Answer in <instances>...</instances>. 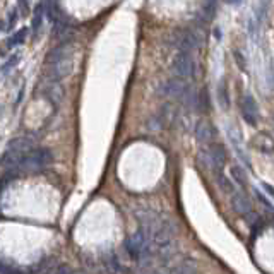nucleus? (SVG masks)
<instances>
[{"mask_svg":"<svg viewBox=\"0 0 274 274\" xmlns=\"http://www.w3.org/2000/svg\"><path fill=\"white\" fill-rule=\"evenodd\" d=\"M74 67V46L72 43H62L55 46L46 57V78L48 81L59 82L67 78Z\"/></svg>","mask_w":274,"mask_h":274,"instance_id":"f257e3e1","label":"nucleus"},{"mask_svg":"<svg viewBox=\"0 0 274 274\" xmlns=\"http://www.w3.org/2000/svg\"><path fill=\"white\" fill-rule=\"evenodd\" d=\"M52 159H53V156H52V151H50V149L36 148V149H31V151L22 158V161L18 170H19V173L21 172H28V173L38 172V170H43L45 166H48L50 163H52Z\"/></svg>","mask_w":274,"mask_h":274,"instance_id":"f03ea898","label":"nucleus"},{"mask_svg":"<svg viewBox=\"0 0 274 274\" xmlns=\"http://www.w3.org/2000/svg\"><path fill=\"white\" fill-rule=\"evenodd\" d=\"M172 71L175 72L176 78H194L197 71V65H196V60L190 57L189 52H180L176 53V57L173 59L172 63Z\"/></svg>","mask_w":274,"mask_h":274,"instance_id":"7ed1b4c3","label":"nucleus"},{"mask_svg":"<svg viewBox=\"0 0 274 274\" xmlns=\"http://www.w3.org/2000/svg\"><path fill=\"white\" fill-rule=\"evenodd\" d=\"M189 88L190 86H187L182 78H173L165 82V86H163V95H165L166 98L183 99L187 91H189Z\"/></svg>","mask_w":274,"mask_h":274,"instance_id":"20e7f679","label":"nucleus"},{"mask_svg":"<svg viewBox=\"0 0 274 274\" xmlns=\"http://www.w3.org/2000/svg\"><path fill=\"white\" fill-rule=\"evenodd\" d=\"M200 38L196 31H180L176 35V46H178L182 52H190V50L199 48Z\"/></svg>","mask_w":274,"mask_h":274,"instance_id":"39448f33","label":"nucleus"},{"mask_svg":"<svg viewBox=\"0 0 274 274\" xmlns=\"http://www.w3.org/2000/svg\"><path fill=\"white\" fill-rule=\"evenodd\" d=\"M216 137V130L208 120H200L196 127V139L200 144H211Z\"/></svg>","mask_w":274,"mask_h":274,"instance_id":"423d86ee","label":"nucleus"},{"mask_svg":"<svg viewBox=\"0 0 274 274\" xmlns=\"http://www.w3.org/2000/svg\"><path fill=\"white\" fill-rule=\"evenodd\" d=\"M43 96H45L50 103H53V105H59L63 98V89L60 88L59 82L50 81V84H46L45 88H43Z\"/></svg>","mask_w":274,"mask_h":274,"instance_id":"0eeeda50","label":"nucleus"},{"mask_svg":"<svg viewBox=\"0 0 274 274\" xmlns=\"http://www.w3.org/2000/svg\"><path fill=\"white\" fill-rule=\"evenodd\" d=\"M242 113H243V118H245L247 123L255 125L257 123V105H255V101H254V98H250V96H245V98H243Z\"/></svg>","mask_w":274,"mask_h":274,"instance_id":"6e6552de","label":"nucleus"},{"mask_svg":"<svg viewBox=\"0 0 274 274\" xmlns=\"http://www.w3.org/2000/svg\"><path fill=\"white\" fill-rule=\"evenodd\" d=\"M232 206L238 215H247V213H250V209H252L249 199H247L242 192H238V190H233L232 192Z\"/></svg>","mask_w":274,"mask_h":274,"instance_id":"1a4fd4ad","label":"nucleus"},{"mask_svg":"<svg viewBox=\"0 0 274 274\" xmlns=\"http://www.w3.org/2000/svg\"><path fill=\"white\" fill-rule=\"evenodd\" d=\"M208 151H209V155H211L213 161H215L216 170H221L223 165L226 163V151H225V148H223L221 144H211L208 148Z\"/></svg>","mask_w":274,"mask_h":274,"instance_id":"9d476101","label":"nucleus"},{"mask_svg":"<svg viewBox=\"0 0 274 274\" xmlns=\"http://www.w3.org/2000/svg\"><path fill=\"white\" fill-rule=\"evenodd\" d=\"M230 175H232L233 182L238 183L242 189H247V185H249V182H247V173L243 172L240 166H232V168H230Z\"/></svg>","mask_w":274,"mask_h":274,"instance_id":"9b49d317","label":"nucleus"},{"mask_svg":"<svg viewBox=\"0 0 274 274\" xmlns=\"http://www.w3.org/2000/svg\"><path fill=\"white\" fill-rule=\"evenodd\" d=\"M196 262L192 259H185L175 267V271H172V274H196Z\"/></svg>","mask_w":274,"mask_h":274,"instance_id":"f8f14e48","label":"nucleus"},{"mask_svg":"<svg viewBox=\"0 0 274 274\" xmlns=\"http://www.w3.org/2000/svg\"><path fill=\"white\" fill-rule=\"evenodd\" d=\"M105 266L110 273H113V274L120 273V262H118V259H117L115 254H106L105 255Z\"/></svg>","mask_w":274,"mask_h":274,"instance_id":"ddd939ff","label":"nucleus"},{"mask_svg":"<svg viewBox=\"0 0 274 274\" xmlns=\"http://www.w3.org/2000/svg\"><path fill=\"white\" fill-rule=\"evenodd\" d=\"M218 96H219V103H221L223 108H228V88H226V81L223 79L221 84L218 88Z\"/></svg>","mask_w":274,"mask_h":274,"instance_id":"4468645a","label":"nucleus"},{"mask_svg":"<svg viewBox=\"0 0 274 274\" xmlns=\"http://www.w3.org/2000/svg\"><path fill=\"white\" fill-rule=\"evenodd\" d=\"M43 22V5H38L35 9V16H33V31L38 33V29L41 28Z\"/></svg>","mask_w":274,"mask_h":274,"instance_id":"2eb2a0df","label":"nucleus"},{"mask_svg":"<svg viewBox=\"0 0 274 274\" xmlns=\"http://www.w3.org/2000/svg\"><path fill=\"white\" fill-rule=\"evenodd\" d=\"M26 35H28V28H22V29H19V31L16 33L14 36H11V39H9V46L21 45V43L26 39Z\"/></svg>","mask_w":274,"mask_h":274,"instance_id":"dca6fc26","label":"nucleus"},{"mask_svg":"<svg viewBox=\"0 0 274 274\" xmlns=\"http://www.w3.org/2000/svg\"><path fill=\"white\" fill-rule=\"evenodd\" d=\"M199 108L200 110H209V95H208L206 89H204V91L199 95Z\"/></svg>","mask_w":274,"mask_h":274,"instance_id":"f3484780","label":"nucleus"},{"mask_svg":"<svg viewBox=\"0 0 274 274\" xmlns=\"http://www.w3.org/2000/svg\"><path fill=\"white\" fill-rule=\"evenodd\" d=\"M2 274H26L22 269H18V267H9V266H2Z\"/></svg>","mask_w":274,"mask_h":274,"instance_id":"a211bd4d","label":"nucleus"},{"mask_svg":"<svg viewBox=\"0 0 274 274\" xmlns=\"http://www.w3.org/2000/svg\"><path fill=\"white\" fill-rule=\"evenodd\" d=\"M149 274H172V271L166 266H159V267H153V269L149 271Z\"/></svg>","mask_w":274,"mask_h":274,"instance_id":"6ab92c4d","label":"nucleus"},{"mask_svg":"<svg viewBox=\"0 0 274 274\" xmlns=\"http://www.w3.org/2000/svg\"><path fill=\"white\" fill-rule=\"evenodd\" d=\"M233 55H235V60H236V63H238V67L242 69L243 72H245L247 71V65H245V62H243L242 53H240V52H233Z\"/></svg>","mask_w":274,"mask_h":274,"instance_id":"aec40b11","label":"nucleus"},{"mask_svg":"<svg viewBox=\"0 0 274 274\" xmlns=\"http://www.w3.org/2000/svg\"><path fill=\"white\" fill-rule=\"evenodd\" d=\"M72 273H74V271H72L69 266H60L59 269L55 271V274H72Z\"/></svg>","mask_w":274,"mask_h":274,"instance_id":"412c9836","label":"nucleus"},{"mask_svg":"<svg viewBox=\"0 0 274 274\" xmlns=\"http://www.w3.org/2000/svg\"><path fill=\"white\" fill-rule=\"evenodd\" d=\"M16 18H18V14H16V11L12 12L11 14V19H9V22H11V26H14L16 24Z\"/></svg>","mask_w":274,"mask_h":274,"instance_id":"4be33fe9","label":"nucleus"},{"mask_svg":"<svg viewBox=\"0 0 274 274\" xmlns=\"http://www.w3.org/2000/svg\"><path fill=\"white\" fill-rule=\"evenodd\" d=\"M262 187H264V189H266V190H267V192H269V194H271V197H274V190H273V189H271V187H269V185H267V183H262Z\"/></svg>","mask_w":274,"mask_h":274,"instance_id":"5701e85b","label":"nucleus"},{"mask_svg":"<svg viewBox=\"0 0 274 274\" xmlns=\"http://www.w3.org/2000/svg\"><path fill=\"white\" fill-rule=\"evenodd\" d=\"M19 2H21V7H22V9L28 7V0H19Z\"/></svg>","mask_w":274,"mask_h":274,"instance_id":"b1692460","label":"nucleus"},{"mask_svg":"<svg viewBox=\"0 0 274 274\" xmlns=\"http://www.w3.org/2000/svg\"><path fill=\"white\" fill-rule=\"evenodd\" d=\"M228 2H230V4H238L240 0H228Z\"/></svg>","mask_w":274,"mask_h":274,"instance_id":"393cba45","label":"nucleus"},{"mask_svg":"<svg viewBox=\"0 0 274 274\" xmlns=\"http://www.w3.org/2000/svg\"><path fill=\"white\" fill-rule=\"evenodd\" d=\"M72 274H84V273H82V271H74Z\"/></svg>","mask_w":274,"mask_h":274,"instance_id":"a878e982","label":"nucleus"}]
</instances>
